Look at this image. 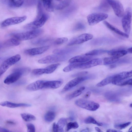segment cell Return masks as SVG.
<instances>
[{
	"label": "cell",
	"mask_w": 132,
	"mask_h": 132,
	"mask_svg": "<svg viewBox=\"0 0 132 132\" xmlns=\"http://www.w3.org/2000/svg\"><path fill=\"white\" fill-rule=\"evenodd\" d=\"M102 63V60L101 59H91L87 62L80 63L79 69H87Z\"/></svg>",
	"instance_id": "obj_14"
},
{
	"label": "cell",
	"mask_w": 132,
	"mask_h": 132,
	"mask_svg": "<svg viewBox=\"0 0 132 132\" xmlns=\"http://www.w3.org/2000/svg\"><path fill=\"white\" fill-rule=\"evenodd\" d=\"M85 88L84 86H82L80 87L79 89L82 92L85 89Z\"/></svg>",
	"instance_id": "obj_55"
},
{
	"label": "cell",
	"mask_w": 132,
	"mask_h": 132,
	"mask_svg": "<svg viewBox=\"0 0 132 132\" xmlns=\"http://www.w3.org/2000/svg\"><path fill=\"white\" fill-rule=\"evenodd\" d=\"M26 16L22 17H14L8 18L4 20L1 23L2 27L19 24L24 21L27 19Z\"/></svg>",
	"instance_id": "obj_13"
},
{
	"label": "cell",
	"mask_w": 132,
	"mask_h": 132,
	"mask_svg": "<svg viewBox=\"0 0 132 132\" xmlns=\"http://www.w3.org/2000/svg\"><path fill=\"white\" fill-rule=\"evenodd\" d=\"M93 37V36L91 34L88 33L82 34L72 39L67 45L71 46L81 44L91 39Z\"/></svg>",
	"instance_id": "obj_10"
},
{
	"label": "cell",
	"mask_w": 132,
	"mask_h": 132,
	"mask_svg": "<svg viewBox=\"0 0 132 132\" xmlns=\"http://www.w3.org/2000/svg\"><path fill=\"white\" fill-rule=\"evenodd\" d=\"M68 39L66 37H62L56 39L54 42V44L56 45L62 44L68 40Z\"/></svg>",
	"instance_id": "obj_42"
},
{
	"label": "cell",
	"mask_w": 132,
	"mask_h": 132,
	"mask_svg": "<svg viewBox=\"0 0 132 132\" xmlns=\"http://www.w3.org/2000/svg\"><path fill=\"white\" fill-rule=\"evenodd\" d=\"M131 122H129L120 124H116L114 126L115 128L119 130H122L125 129L129 125Z\"/></svg>",
	"instance_id": "obj_40"
},
{
	"label": "cell",
	"mask_w": 132,
	"mask_h": 132,
	"mask_svg": "<svg viewBox=\"0 0 132 132\" xmlns=\"http://www.w3.org/2000/svg\"><path fill=\"white\" fill-rule=\"evenodd\" d=\"M85 27V26L83 23L81 22H79L75 25L73 28V30L76 31L82 30L84 29Z\"/></svg>",
	"instance_id": "obj_41"
},
{
	"label": "cell",
	"mask_w": 132,
	"mask_h": 132,
	"mask_svg": "<svg viewBox=\"0 0 132 132\" xmlns=\"http://www.w3.org/2000/svg\"><path fill=\"white\" fill-rule=\"evenodd\" d=\"M119 59L113 56L105 57L102 60V63L105 65L112 64L116 63Z\"/></svg>",
	"instance_id": "obj_30"
},
{
	"label": "cell",
	"mask_w": 132,
	"mask_h": 132,
	"mask_svg": "<svg viewBox=\"0 0 132 132\" xmlns=\"http://www.w3.org/2000/svg\"><path fill=\"white\" fill-rule=\"evenodd\" d=\"M81 93L82 91L78 89L67 95L66 96V98L68 100H71L78 96Z\"/></svg>",
	"instance_id": "obj_37"
},
{
	"label": "cell",
	"mask_w": 132,
	"mask_h": 132,
	"mask_svg": "<svg viewBox=\"0 0 132 132\" xmlns=\"http://www.w3.org/2000/svg\"><path fill=\"white\" fill-rule=\"evenodd\" d=\"M45 81L39 80L33 82L28 85L26 89L30 91H36L43 88V85Z\"/></svg>",
	"instance_id": "obj_17"
},
{
	"label": "cell",
	"mask_w": 132,
	"mask_h": 132,
	"mask_svg": "<svg viewBox=\"0 0 132 132\" xmlns=\"http://www.w3.org/2000/svg\"><path fill=\"white\" fill-rule=\"evenodd\" d=\"M37 7V14L35 20H37L40 18L43 14L42 4L40 1L38 2Z\"/></svg>",
	"instance_id": "obj_38"
},
{
	"label": "cell",
	"mask_w": 132,
	"mask_h": 132,
	"mask_svg": "<svg viewBox=\"0 0 132 132\" xmlns=\"http://www.w3.org/2000/svg\"><path fill=\"white\" fill-rule=\"evenodd\" d=\"M43 32V29H37L25 32L14 33L12 35L15 38L19 40H24L36 38Z\"/></svg>",
	"instance_id": "obj_2"
},
{
	"label": "cell",
	"mask_w": 132,
	"mask_h": 132,
	"mask_svg": "<svg viewBox=\"0 0 132 132\" xmlns=\"http://www.w3.org/2000/svg\"><path fill=\"white\" fill-rule=\"evenodd\" d=\"M113 9L116 15L118 17L123 16L124 12L123 7L121 2L118 0H106Z\"/></svg>",
	"instance_id": "obj_9"
},
{
	"label": "cell",
	"mask_w": 132,
	"mask_h": 132,
	"mask_svg": "<svg viewBox=\"0 0 132 132\" xmlns=\"http://www.w3.org/2000/svg\"><path fill=\"white\" fill-rule=\"evenodd\" d=\"M78 127L79 125L77 122H70L67 124L66 130L67 131H68L71 129H76Z\"/></svg>",
	"instance_id": "obj_39"
},
{
	"label": "cell",
	"mask_w": 132,
	"mask_h": 132,
	"mask_svg": "<svg viewBox=\"0 0 132 132\" xmlns=\"http://www.w3.org/2000/svg\"><path fill=\"white\" fill-rule=\"evenodd\" d=\"M128 53H132V48L131 47L129 48L127 50Z\"/></svg>",
	"instance_id": "obj_53"
},
{
	"label": "cell",
	"mask_w": 132,
	"mask_h": 132,
	"mask_svg": "<svg viewBox=\"0 0 132 132\" xmlns=\"http://www.w3.org/2000/svg\"><path fill=\"white\" fill-rule=\"evenodd\" d=\"M130 107L132 108V103H131V104H130Z\"/></svg>",
	"instance_id": "obj_59"
},
{
	"label": "cell",
	"mask_w": 132,
	"mask_h": 132,
	"mask_svg": "<svg viewBox=\"0 0 132 132\" xmlns=\"http://www.w3.org/2000/svg\"><path fill=\"white\" fill-rule=\"evenodd\" d=\"M26 83V81L25 80L22 79L20 80H18L15 82L13 83L14 86H19L24 85Z\"/></svg>",
	"instance_id": "obj_44"
},
{
	"label": "cell",
	"mask_w": 132,
	"mask_h": 132,
	"mask_svg": "<svg viewBox=\"0 0 132 132\" xmlns=\"http://www.w3.org/2000/svg\"><path fill=\"white\" fill-rule=\"evenodd\" d=\"M97 8L101 11L107 12L110 10V6L106 0H103Z\"/></svg>",
	"instance_id": "obj_29"
},
{
	"label": "cell",
	"mask_w": 132,
	"mask_h": 132,
	"mask_svg": "<svg viewBox=\"0 0 132 132\" xmlns=\"http://www.w3.org/2000/svg\"><path fill=\"white\" fill-rule=\"evenodd\" d=\"M92 58V56L81 55L76 56L70 59L69 61L70 63L77 62L83 63L87 62Z\"/></svg>",
	"instance_id": "obj_18"
},
{
	"label": "cell",
	"mask_w": 132,
	"mask_h": 132,
	"mask_svg": "<svg viewBox=\"0 0 132 132\" xmlns=\"http://www.w3.org/2000/svg\"><path fill=\"white\" fill-rule=\"evenodd\" d=\"M84 122L86 124L92 123L99 126H102L103 125L102 123L97 122L91 116L87 118L85 120Z\"/></svg>",
	"instance_id": "obj_36"
},
{
	"label": "cell",
	"mask_w": 132,
	"mask_h": 132,
	"mask_svg": "<svg viewBox=\"0 0 132 132\" xmlns=\"http://www.w3.org/2000/svg\"><path fill=\"white\" fill-rule=\"evenodd\" d=\"M127 79L113 81L112 83L114 85L118 86H122L126 85H132V79Z\"/></svg>",
	"instance_id": "obj_26"
},
{
	"label": "cell",
	"mask_w": 132,
	"mask_h": 132,
	"mask_svg": "<svg viewBox=\"0 0 132 132\" xmlns=\"http://www.w3.org/2000/svg\"><path fill=\"white\" fill-rule=\"evenodd\" d=\"M62 82L59 80L45 81L43 85V88L56 89L60 87L62 84Z\"/></svg>",
	"instance_id": "obj_20"
},
{
	"label": "cell",
	"mask_w": 132,
	"mask_h": 132,
	"mask_svg": "<svg viewBox=\"0 0 132 132\" xmlns=\"http://www.w3.org/2000/svg\"><path fill=\"white\" fill-rule=\"evenodd\" d=\"M48 18V15L46 14L43 13L40 18L35 20L33 21L26 24L24 26V28L30 30L38 29L44 25Z\"/></svg>",
	"instance_id": "obj_8"
},
{
	"label": "cell",
	"mask_w": 132,
	"mask_h": 132,
	"mask_svg": "<svg viewBox=\"0 0 132 132\" xmlns=\"http://www.w3.org/2000/svg\"><path fill=\"white\" fill-rule=\"evenodd\" d=\"M113 75L108 77L98 83L96 86L98 87L104 86L111 83L113 80Z\"/></svg>",
	"instance_id": "obj_28"
},
{
	"label": "cell",
	"mask_w": 132,
	"mask_h": 132,
	"mask_svg": "<svg viewBox=\"0 0 132 132\" xmlns=\"http://www.w3.org/2000/svg\"><path fill=\"white\" fill-rule=\"evenodd\" d=\"M132 127L131 126L129 129L128 131L129 132H131L132 131Z\"/></svg>",
	"instance_id": "obj_57"
},
{
	"label": "cell",
	"mask_w": 132,
	"mask_h": 132,
	"mask_svg": "<svg viewBox=\"0 0 132 132\" xmlns=\"http://www.w3.org/2000/svg\"><path fill=\"white\" fill-rule=\"evenodd\" d=\"M0 105L3 106L11 108H15L21 107H30V104L25 103H15L8 101H5L0 103Z\"/></svg>",
	"instance_id": "obj_19"
},
{
	"label": "cell",
	"mask_w": 132,
	"mask_h": 132,
	"mask_svg": "<svg viewBox=\"0 0 132 132\" xmlns=\"http://www.w3.org/2000/svg\"><path fill=\"white\" fill-rule=\"evenodd\" d=\"M20 44L19 40L15 38H11L5 41L2 46L5 47L16 46Z\"/></svg>",
	"instance_id": "obj_24"
},
{
	"label": "cell",
	"mask_w": 132,
	"mask_h": 132,
	"mask_svg": "<svg viewBox=\"0 0 132 132\" xmlns=\"http://www.w3.org/2000/svg\"><path fill=\"white\" fill-rule=\"evenodd\" d=\"M91 94V92L90 91L87 92L84 95V97L85 98H89Z\"/></svg>",
	"instance_id": "obj_50"
},
{
	"label": "cell",
	"mask_w": 132,
	"mask_h": 132,
	"mask_svg": "<svg viewBox=\"0 0 132 132\" xmlns=\"http://www.w3.org/2000/svg\"><path fill=\"white\" fill-rule=\"evenodd\" d=\"M55 117V113L53 111L47 112L44 116V119L47 122H50L53 121Z\"/></svg>",
	"instance_id": "obj_32"
},
{
	"label": "cell",
	"mask_w": 132,
	"mask_h": 132,
	"mask_svg": "<svg viewBox=\"0 0 132 132\" xmlns=\"http://www.w3.org/2000/svg\"><path fill=\"white\" fill-rule=\"evenodd\" d=\"M71 2V0H64L56 6V9L57 10L63 9L69 6Z\"/></svg>",
	"instance_id": "obj_35"
},
{
	"label": "cell",
	"mask_w": 132,
	"mask_h": 132,
	"mask_svg": "<svg viewBox=\"0 0 132 132\" xmlns=\"http://www.w3.org/2000/svg\"><path fill=\"white\" fill-rule=\"evenodd\" d=\"M75 104L78 106L92 111L96 110L100 107V105L94 102L82 99H79L76 100Z\"/></svg>",
	"instance_id": "obj_4"
},
{
	"label": "cell",
	"mask_w": 132,
	"mask_h": 132,
	"mask_svg": "<svg viewBox=\"0 0 132 132\" xmlns=\"http://www.w3.org/2000/svg\"><path fill=\"white\" fill-rule=\"evenodd\" d=\"M131 16V9L130 8L128 7L122 16V23L125 33L128 35L130 31Z\"/></svg>",
	"instance_id": "obj_3"
},
{
	"label": "cell",
	"mask_w": 132,
	"mask_h": 132,
	"mask_svg": "<svg viewBox=\"0 0 132 132\" xmlns=\"http://www.w3.org/2000/svg\"><path fill=\"white\" fill-rule=\"evenodd\" d=\"M21 59L20 55L16 54L4 61L0 67V77L10 67L17 62Z\"/></svg>",
	"instance_id": "obj_5"
},
{
	"label": "cell",
	"mask_w": 132,
	"mask_h": 132,
	"mask_svg": "<svg viewBox=\"0 0 132 132\" xmlns=\"http://www.w3.org/2000/svg\"><path fill=\"white\" fill-rule=\"evenodd\" d=\"M103 23L109 29L114 31L117 34L125 38H128V35L126 34L125 32H122L118 29L110 24L108 22L105 21H104Z\"/></svg>",
	"instance_id": "obj_22"
},
{
	"label": "cell",
	"mask_w": 132,
	"mask_h": 132,
	"mask_svg": "<svg viewBox=\"0 0 132 132\" xmlns=\"http://www.w3.org/2000/svg\"><path fill=\"white\" fill-rule=\"evenodd\" d=\"M58 127L56 123H54L53 125L52 130L54 132H58Z\"/></svg>",
	"instance_id": "obj_48"
},
{
	"label": "cell",
	"mask_w": 132,
	"mask_h": 132,
	"mask_svg": "<svg viewBox=\"0 0 132 132\" xmlns=\"http://www.w3.org/2000/svg\"><path fill=\"white\" fill-rule=\"evenodd\" d=\"M107 51L106 50L102 49L94 50L86 53L85 55L91 56L97 55L105 53Z\"/></svg>",
	"instance_id": "obj_33"
},
{
	"label": "cell",
	"mask_w": 132,
	"mask_h": 132,
	"mask_svg": "<svg viewBox=\"0 0 132 132\" xmlns=\"http://www.w3.org/2000/svg\"><path fill=\"white\" fill-rule=\"evenodd\" d=\"M88 76L77 77L68 82L63 88L62 92H64L67 91L83 81L88 79Z\"/></svg>",
	"instance_id": "obj_12"
},
{
	"label": "cell",
	"mask_w": 132,
	"mask_h": 132,
	"mask_svg": "<svg viewBox=\"0 0 132 132\" xmlns=\"http://www.w3.org/2000/svg\"><path fill=\"white\" fill-rule=\"evenodd\" d=\"M95 128L97 132H100L102 131L101 129L97 127H95Z\"/></svg>",
	"instance_id": "obj_54"
},
{
	"label": "cell",
	"mask_w": 132,
	"mask_h": 132,
	"mask_svg": "<svg viewBox=\"0 0 132 132\" xmlns=\"http://www.w3.org/2000/svg\"><path fill=\"white\" fill-rule=\"evenodd\" d=\"M15 0H7L8 4L11 7H15Z\"/></svg>",
	"instance_id": "obj_45"
},
{
	"label": "cell",
	"mask_w": 132,
	"mask_h": 132,
	"mask_svg": "<svg viewBox=\"0 0 132 132\" xmlns=\"http://www.w3.org/2000/svg\"><path fill=\"white\" fill-rule=\"evenodd\" d=\"M52 40L51 37H45L35 39L32 41V43L35 45H42L49 42Z\"/></svg>",
	"instance_id": "obj_25"
},
{
	"label": "cell",
	"mask_w": 132,
	"mask_h": 132,
	"mask_svg": "<svg viewBox=\"0 0 132 132\" xmlns=\"http://www.w3.org/2000/svg\"><path fill=\"white\" fill-rule=\"evenodd\" d=\"M65 55L55 54L48 55L38 60V62L41 64H48L65 61L68 58Z\"/></svg>",
	"instance_id": "obj_6"
},
{
	"label": "cell",
	"mask_w": 132,
	"mask_h": 132,
	"mask_svg": "<svg viewBox=\"0 0 132 132\" xmlns=\"http://www.w3.org/2000/svg\"><path fill=\"white\" fill-rule=\"evenodd\" d=\"M132 76V71H124L114 75L113 80H119L128 78Z\"/></svg>",
	"instance_id": "obj_21"
},
{
	"label": "cell",
	"mask_w": 132,
	"mask_h": 132,
	"mask_svg": "<svg viewBox=\"0 0 132 132\" xmlns=\"http://www.w3.org/2000/svg\"><path fill=\"white\" fill-rule=\"evenodd\" d=\"M43 2L44 6L47 11L52 12L54 11L52 0H41Z\"/></svg>",
	"instance_id": "obj_27"
},
{
	"label": "cell",
	"mask_w": 132,
	"mask_h": 132,
	"mask_svg": "<svg viewBox=\"0 0 132 132\" xmlns=\"http://www.w3.org/2000/svg\"><path fill=\"white\" fill-rule=\"evenodd\" d=\"M22 119L27 122L30 121L35 120L36 118L33 115L27 113H23L21 114Z\"/></svg>",
	"instance_id": "obj_34"
},
{
	"label": "cell",
	"mask_w": 132,
	"mask_h": 132,
	"mask_svg": "<svg viewBox=\"0 0 132 132\" xmlns=\"http://www.w3.org/2000/svg\"><path fill=\"white\" fill-rule=\"evenodd\" d=\"M60 65L59 63L52 64L43 68L33 70L32 73L35 75H39L44 74H50L53 72Z\"/></svg>",
	"instance_id": "obj_11"
},
{
	"label": "cell",
	"mask_w": 132,
	"mask_h": 132,
	"mask_svg": "<svg viewBox=\"0 0 132 132\" xmlns=\"http://www.w3.org/2000/svg\"><path fill=\"white\" fill-rule=\"evenodd\" d=\"M108 54L117 59H119L120 57L126 55L128 52L127 50L122 48H118L113 49L107 51Z\"/></svg>",
	"instance_id": "obj_16"
},
{
	"label": "cell",
	"mask_w": 132,
	"mask_h": 132,
	"mask_svg": "<svg viewBox=\"0 0 132 132\" xmlns=\"http://www.w3.org/2000/svg\"><path fill=\"white\" fill-rule=\"evenodd\" d=\"M6 123L10 125H15L16 123L15 122L12 120H8L6 122Z\"/></svg>",
	"instance_id": "obj_49"
},
{
	"label": "cell",
	"mask_w": 132,
	"mask_h": 132,
	"mask_svg": "<svg viewBox=\"0 0 132 132\" xmlns=\"http://www.w3.org/2000/svg\"><path fill=\"white\" fill-rule=\"evenodd\" d=\"M27 131L28 132H35V127L34 125L31 123H28L27 125Z\"/></svg>",
	"instance_id": "obj_43"
},
{
	"label": "cell",
	"mask_w": 132,
	"mask_h": 132,
	"mask_svg": "<svg viewBox=\"0 0 132 132\" xmlns=\"http://www.w3.org/2000/svg\"><path fill=\"white\" fill-rule=\"evenodd\" d=\"M76 48L75 47H70L58 49L54 50L53 51L55 54L65 55L75 51Z\"/></svg>",
	"instance_id": "obj_23"
},
{
	"label": "cell",
	"mask_w": 132,
	"mask_h": 132,
	"mask_svg": "<svg viewBox=\"0 0 132 132\" xmlns=\"http://www.w3.org/2000/svg\"><path fill=\"white\" fill-rule=\"evenodd\" d=\"M30 69L27 67H22L13 69L12 72L9 75L4 81V83L9 85L13 84L18 80L22 76L29 73Z\"/></svg>",
	"instance_id": "obj_1"
},
{
	"label": "cell",
	"mask_w": 132,
	"mask_h": 132,
	"mask_svg": "<svg viewBox=\"0 0 132 132\" xmlns=\"http://www.w3.org/2000/svg\"><path fill=\"white\" fill-rule=\"evenodd\" d=\"M10 131L4 128L0 127V132H10Z\"/></svg>",
	"instance_id": "obj_52"
},
{
	"label": "cell",
	"mask_w": 132,
	"mask_h": 132,
	"mask_svg": "<svg viewBox=\"0 0 132 132\" xmlns=\"http://www.w3.org/2000/svg\"><path fill=\"white\" fill-rule=\"evenodd\" d=\"M2 44L1 43H0V50L1 49L2 47Z\"/></svg>",
	"instance_id": "obj_58"
},
{
	"label": "cell",
	"mask_w": 132,
	"mask_h": 132,
	"mask_svg": "<svg viewBox=\"0 0 132 132\" xmlns=\"http://www.w3.org/2000/svg\"><path fill=\"white\" fill-rule=\"evenodd\" d=\"M88 73V72L87 71H83L79 72L76 73L72 75L73 77H80L82 76L85 75Z\"/></svg>",
	"instance_id": "obj_47"
},
{
	"label": "cell",
	"mask_w": 132,
	"mask_h": 132,
	"mask_svg": "<svg viewBox=\"0 0 132 132\" xmlns=\"http://www.w3.org/2000/svg\"><path fill=\"white\" fill-rule=\"evenodd\" d=\"M108 17L106 14L103 13H96L91 14L87 16V20L89 25H94L104 20Z\"/></svg>",
	"instance_id": "obj_7"
},
{
	"label": "cell",
	"mask_w": 132,
	"mask_h": 132,
	"mask_svg": "<svg viewBox=\"0 0 132 132\" xmlns=\"http://www.w3.org/2000/svg\"><path fill=\"white\" fill-rule=\"evenodd\" d=\"M57 0V1H61V0Z\"/></svg>",
	"instance_id": "obj_60"
},
{
	"label": "cell",
	"mask_w": 132,
	"mask_h": 132,
	"mask_svg": "<svg viewBox=\"0 0 132 132\" xmlns=\"http://www.w3.org/2000/svg\"><path fill=\"white\" fill-rule=\"evenodd\" d=\"M106 132H122L120 130H117L113 129H109L107 130Z\"/></svg>",
	"instance_id": "obj_51"
},
{
	"label": "cell",
	"mask_w": 132,
	"mask_h": 132,
	"mask_svg": "<svg viewBox=\"0 0 132 132\" xmlns=\"http://www.w3.org/2000/svg\"><path fill=\"white\" fill-rule=\"evenodd\" d=\"M49 48L48 46H45L27 49L24 51V53L27 55L34 56L40 54L48 50Z\"/></svg>",
	"instance_id": "obj_15"
},
{
	"label": "cell",
	"mask_w": 132,
	"mask_h": 132,
	"mask_svg": "<svg viewBox=\"0 0 132 132\" xmlns=\"http://www.w3.org/2000/svg\"><path fill=\"white\" fill-rule=\"evenodd\" d=\"M89 131L88 128H87L85 129L82 130L81 131V132H88Z\"/></svg>",
	"instance_id": "obj_56"
},
{
	"label": "cell",
	"mask_w": 132,
	"mask_h": 132,
	"mask_svg": "<svg viewBox=\"0 0 132 132\" xmlns=\"http://www.w3.org/2000/svg\"><path fill=\"white\" fill-rule=\"evenodd\" d=\"M24 0H18L15 2V7H19L23 4Z\"/></svg>",
	"instance_id": "obj_46"
},
{
	"label": "cell",
	"mask_w": 132,
	"mask_h": 132,
	"mask_svg": "<svg viewBox=\"0 0 132 132\" xmlns=\"http://www.w3.org/2000/svg\"><path fill=\"white\" fill-rule=\"evenodd\" d=\"M67 119L64 118H61L59 119L57 123L58 129V132H62L64 131L63 128L67 124Z\"/></svg>",
	"instance_id": "obj_31"
}]
</instances>
